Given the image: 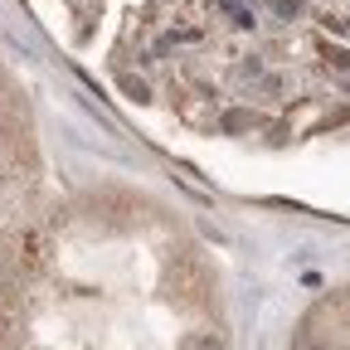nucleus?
Returning a JSON list of instances; mask_svg holds the SVG:
<instances>
[{
	"mask_svg": "<svg viewBox=\"0 0 350 350\" xmlns=\"http://www.w3.org/2000/svg\"><path fill=\"white\" fill-rule=\"evenodd\" d=\"M219 126H224L229 137H239V131H253V126H258V117H253L248 107H229L224 117H219Z\"/></svg>",
	"mask_w": 350,
	"mask_h": 350,
	"instance_id": "f257e3e1",
	"label": "nucleus"
},
{
	"mask_svg": "<svg viewBox=\"0 0 350 350\" xmlns=\"http://www.w3.org/2000/svg\"><path fill=\"white\" fill-rule=\"evenodd\" d=\"M20 253H25V268L39 273V268H44V234H25V239H20Z\"/></svg>",
	"mask_w": 350,
	"mask_h": 350,
	"instance_id": "f03ea898",
	"label": "nucleus"
},
{
	"mask_svg": "<svg viewBox=\"0 0 350 350\" xmlns=\"http://www.w3.org/2000/svg\"><path fill=\"white\" fill-rule=\"evenodd\" d=\"M180 350H229V345H224V336H214V331H190L180 340Z\"/></svg>",
	"mask_w": 350,
	"mask_h": 350,
	"instance_id": "7ed1b4c3",
	"label": "nucleus"
},
{
	"mask_svg": "<svg viewBox=\"0 0 350 350\" xmlns=\"http://www.w3.org/2000/svg\"><path fill=\"white\" fill-rule=\"evenodd\" d=\"M122 93H131L137 103H146V98H151V88H146L142 78H122Z\"/></svg>",
	"mask_w": 350,
	"mask_h": 350,
	"instance_id": "20e7f679",
	"label": "nucleus"
},
{
	"mask_svg": "<svg viewBox=\"0 0 350 350\" xmlns=\"http://www.w3.org/2000/svg\"><path fill=\"white\" fill-rule=\"evenodd\" d=\"M292 350H331V345H326V340H317V336H306V331H301V336L292 340Z\"/></svg>",
	"mask_w": 350,
	"mask_h": 350,
	"instance_id": "39448f33",
	"label": "nucleus"
},
{
	"mask_svg": "<svg viewBox=\"0 0 350 350\" xmlns=\"http://www.w3.org/2000/svg\"><path fill=\"white\" fill-rule=\"evenodd\" d=\"M239 78H262V59H258V54L243 59V64H239Z\"/></svg>",
	"mask_w": 350,
	"mask_h": 350,
	"instance_id": "423d86ee",
	"label": "nucleus"
},
{
	"mask_svg": "<svg viewBox=\"0 0 350 350\" xmlns=\"http://www.w3.org/2000/svg\"><path fill=\"white\" fill-rule=\"evenodd\" d=\"M273 10H278V15H297V10H301V0H273Z\"/></svg>",
	"mask_w": 350,
	"mask_h": 350,
	"instance_id": "0eeeda50",
	"label": "nucleus"
}]
</instances>
